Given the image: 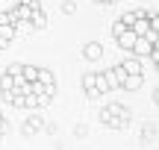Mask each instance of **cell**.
<instances>
[{
  "mask_svg": "<svg viewBox=\"0 0 159 150\" xmlns=\"http://www.w3.org/2000/svg\"><path fill=\"white\" fill-rule=\"evenodd\" d=\"M6 74H12V77H21V65H9V71Z\"/></svg>",
  "mask_w": 159,
  "mask_h": 150,
  "instance_id": "30bf717a",
  "label": "cell"
},
{
  "mask_svg": "<svg viewBox=\"0 0 159 150\" xmlns=\"http://www.w3.org/2000/svg\"><path fill=\"white\" fill-rule=\"evenodd\" d=\"M83 53H85V59H100V53H103V50H100V44H97V41H91V44H85V50H83Z\"/></svg>",
  "mask_w": 159,
  "mask_h": 150,
  "instance_id": "5b68a950",
  "label": "cell"
},
{
  "mask_svg": "<svg viewBox=\"0 0 159 150\" xmlns=\"http://www.w3.org/2000/svg\"><path fill=\"white\" fill-rule=\"evenodd\" d=\"M12 35H15V27H12V24H0V38H3L0 44H6Z\"/></svg>",
  "mask_w": 159,
  "mask_h": 150,
  "instance_id": "8992f818",
  "label": "cell"
},
{
  "mask_svg": "<svg viewBox=\"0 0 159 150\" xmlns=\"http://www.w3.org/2000/svg\"><path fill=\"white\" fill-rule=\"evenodd\" d=\"M124 77H127V71H124V68H115V71H109V74H106V82H109V88L121 86V82H124Z\"/></svg>",
  "mask_w": 159,
  "mask_h": 150,
  "instance_id": "3957f363",
  "label": "cell"
},
{
  "mask_svg": "<svg viewBox=\"0 0 159 150\" xmlns=\"http://www.w3.org/2000/svg\"><path fill=\"white\" fill-rule=\"evenodd\" d=\"M18 29H21V33H33L35 27H33V24H27V21H24V24H21V27H18Z\"/></svg>",
  "mask_w": 159,
  "mask_h": 150,
  "instance_id": "7c38bea8",
  "label": "cell"
},
{
  "mask_svg": "<svg viewBox=\"0 0 159 150\" xmlns=\"http://www.w3.org/2000/svg\"><path fill=\"white\" fill-rule=\"evenodd\" d=\"M121 68H124L127 74H142V62H139V59H130V62H124Z\"/></svg>",
  "mask_w": 159,
  "mask_h": 150,
  "instance_id": "52a82bcc",
  "label": "cell"
},
{
  "mask_svg": "<svg viewBox=\"0 0 159 150\" xmlns=\"http://www.w3.org/2000/svg\"><path fill=\"white\" fill-rule=\"evenodd\" d=\"M142 74H127L124 77V82H121V86H124V88H130V91H136V88H142Z\"/></svg>",
  "mask_w": 159,
  "mask_h": 150,
  "instance_id": "277c9868",
  "label": "cell"
},
{
  "mask_svg": "<svg viewBox=\"0 0 159 150\" xmlns=\"http://www.w3.org/2000/svg\"><path fill=\"white\" fill-rule=\"evenodd\" d=\"M18 18H24V21H27L30 15H33V6H18V12H15Z\"/></svg>",
  "mask_w": 159,
  "mask_h": 150,
  "instance_id": "9c48e42d",
  "label": "cell"
},
{
  "mask_svg": "<svg viewBox=\"0 0 159 150\" xmlns=\"http://www.w3.org/2000/svg\"><path fill=\"white\" fill-rule=\"evenodd\" d=\"M115 38H118V47H124V50H130V47H133V41H136V33H133V29L127 27L124 33H118Z\"/></svg>",
  "mask_w": 159,
  "mask_h": 150,
  "instance_id": "7a4b0ae2",
  "label": "cell"
},
{
  "mask_svg": "<svg viewBox=\"0 0 159 150\" xmlns=\"http://www.w3.org/2000/svg\"><path fill=\"white\" fill-rule=\"evenodd\" d=\"M35 80H41L47 88H53V74H50V71H39V77H35Z\"/></svg>",
  "mask_w": 159,
  "mask_h": 150,
  "instance_id": "ba28073f",
  "label": "cell"
},
{
  "mask_svg": "<svg viewBox=\"0 0 159 150\" xmlns=\"http://www.w3.org/2000/svg\"><path fill=\"white\" fill-rule=\"evenodd\" d=\"M136 56H153V41L148 38V35H136V41H133V47H130Z\"/></svg>",
  "mask_w": 159,
  "mask_h": 150,
  "instance_id": "6da1fadb",
  "label": "cell"
},
{
  "mask_svg": "<svg viewBox=\"0 0 159 150\" xmlns=\"http://www.w3.org/2000/svg\"><path fill=\"white\" fill-rule=\"evenodd\" d=\"M124 29H127V24H124V21H118V24H115V27H112V33L118 35V33H124Z\"/></svg>",
  "mask_w": 159,
  "mask_h": 150,
  "instance_id": "8fae6325",
  "label": "cell"
}]
</instances>
